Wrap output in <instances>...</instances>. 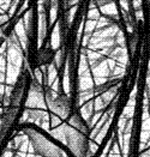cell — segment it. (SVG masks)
<instances>
[{"label": "cell", "instance_id": "6da1fadb", "mask_svg": "<svg viewBox=\"0 0 150 157\" xmlns=\"http://www.w3.org/2000/svg\"><path fill=\"white\" fill-rule=\"evenodd\" d=\"M24 133L28 136L29 140L31 142V145L36 152V155L41 157H63V151L55 146L53 143H51L48 139H46L42 134L36 132L33 128H25Z\"/></svg>", "mask_w": 150, "mask_h": 157}, {"label": "cell", "instance_id": "7a4b0ae2", "mask_svg": "<svg viewBox=\"0 0 150 157\" xmlns=\"http://www.w3.org/2000/svg\"><path fill=\"white\" fill-rule=\"evenodd\" d=\"M66 140L71 151L77 157H87L88 152V139L78 128L68 130L66 132Z\"/></svg>", "mask_w": 150, "mask_h": 157}, {"label": "cell", "instance_id": "3957f363", "mask_svg": "<svg viewBox=\"0 0 150 157\" xmlns=\"http://www.w3.org/2000/svg\"><path fill=\"white\" fill-rule=\"evenodd\" d=\"M53 59H54V53L51 48H43L39 52V55H37V61L41 65L49 64Z\"/></svg>", "mask_w": 150, "mask_h": 157}]
</instances>
